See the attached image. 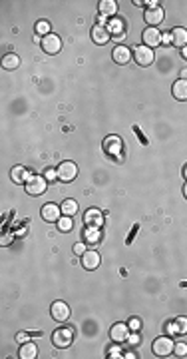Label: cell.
Here are the masks:
<instances>
[{
    "instance_id": "obj_37",
    "label": "cell",
    "mask_w": 187,
    "mask_h": 359,
    "mask_svg": "<svg viewBox=\"0 0 187 359\" xmlns=\"http://www.w3.org/2000/svg\"><path fill=\"white\" fill-rule=\"evenodd\" d=\"M161 42L163 44H171V32H163L161 34Z\"/></svg>"
},
{
    "instance_id": "obj_35",
    "label": "cell",
    "mask_w": 187,
    "mask_h": 359,
    "mask_svg": "<svg viewBox=\"0 0 187 359\" xmlns=\"http://www.w3.org/2000/svg\"><path fill=\"white\" fill-rule=\"evenodd\" d=\"M28 339H30V335L24 333V331H20V333L16 335V341H18V343H28Z\"/></svg>"
},
{
    "instance_id": "obj_14",
    "label": "cell",
    "mask_w": 187,
    "mask_h": 359,
    "mask_svg": "<svg viewBox=\"0 0 187 359\" xmlns=\"http://www.w3.org/2000/svg\"><path fill=\"white\" fill-rule=\"evenodd\" d=\"M142 38H144V46H148V48H152V50H154L157 44H161V32H159L157 28H152V26L144 30V36H142Z\"/></svg>"
},
{
    "instance_id": "obj_31",
    "label": "cell",
    "mask_w": 187,
    "mask_h": 359,
    "mask_svg": "<svg viewBox=\"0 0 187 359\" xmlns=\"http://www.w3.org/2000/svg\"><path fill=\"white\" fill-rule=\"evenodd\" d=\"M44 178L48 180V182H56V180H58V172H56V170H52V168H48V170L44 172Z\"/></svg>"
},
{
    "instance_id": "obj_7",
    "label": "cell",
    "mask_w": 187,
    "mask_h": 359,
    "mask_svg": "<svg viewBox=\"0 0 187 359\" xmlns=\"http://www.w3.org/2000/svg\"><path fill=\"white\" fill-rule=\"evenodd\" d=\"M163 16H165V12H163L161 6H148L146 12H144V20H146L152 28H157V24L163 22Z\"/></svg>"
},
{
    "instance_id": "obj_24",
    "label": "cell",
    "mask_w": 187,
    "mask_h": 359,
    "mask_svg": "<svg viewBox=\"0 0 187 359\" xmlns=\"http://www.w3.org/2000/svg\"><path fill=\"white\" fill-rule=\"evenodd\" d=\"M100 239H102L100 228H86V232H84V241L86 243H98Z\"/></svg>"
},
{
    "instance_id": "obj_34",
    "label": "cell",
    "mask_w": 187,
    "mask_h": 359,
    "mask_svg": "<svg viewBox=\"0 0 187 359\" xmlns=\"http://www.w3.org/2000/svg\"><path fill=\"white\" fill-rule=\"evenodd\" d=\"M125 343H127L129 347H137L139 343H142V339H139V335H135V333H133V335H129V337L125 339Z\"/></svg>"
},
{
    "instance_id": "obj_15",
    "label": "cell",
    "mask_w": 187,
    "mask_h": 359,
    "mask_svg": "<svg viewBox=\"0 0 187 359\" xmlns=\"http://www.w3.org/2000/svg\"><path fill=\"white\" fill-rule=\"evenodd\" d=\"M112 58H114V62H116V64L124 66V64H127V62L131 60V50L120 44V46H116V48H114V52H112Z\"/></svg>"
},
{
    "instance_id": "obj_36",
    "label": "cell",
    "mask_w": 187,
    "mask_h": 359,
    "mask_svg": "<svg viewBox=\"0 0 187 359\" xmlns=\"http://www.w3.org/2000/svg\"><path fill=\"white\" fill-rule=\"evenodd\" d=\"M108 353H110V357H112V359H118V357H122V351H120L118 347H112Z\"/></svg>"
},
{
    "instance_id": "obj_6",
    "label": "cell",
    "mask_w": 187,
    "mask_h": 359,
    "mask_svg": "<svg viewBox=\"0 0 187 359\" xmlns=\"http://www.w3.org/2000/svg\"><path fill=\"white\" fill-rule=\"evenodd\" d=\"M173 341H171V337H157L156 341H154V345H152V351L157 355V357H167V355H171V351H173Z\"/></svg>"
},
{
    "instance_id": "obj_21",
    "label": "cell",
    "mask_w": 187,
    "mask_h": 359,
    "mask_svg": "<svg viewBox=\"0 0 187 359\" xmlns=\"http://www.w3.org/2000/svg\"><path fill=\"white\" fill-rule=\"evenodd\" d=\"M36 355H38V347H36V343H32V341L22 343L20 353H18V357H20V359H34Z\"/></svg>"
},
{
    "instance_id": "obj_5",
    "label": "cell",
    "mask_w": 187,
    "mask_h": 359,
    "mask_svg": "<svg viewBox=\"0 0 187 359\" xmlns=\"http://www.w3.org/2000/svg\"><path fill=\"white\" fill-rule=\"evenodd\" d=\"M56 172H58V180H60V182H72V180H76V176H78V166H76L74 162L68 160V162L58 164Z\"/></svg>"
},
{
    "instance_id": "obj_9",
    "label": "cell",
    "mask_w": 187,
    "mask_h": 359,
    "mask_svg": "<svg viewBox=\"0 0 187 359\" xmlns=\"http://www.w3.org/2000/svg\"><path fill=\"white\" fill-rule=\"evenodd\" d=\"M40 214H42L44 222H48V224H56L62 218V210L56 206V203H46V206L40 210Z\"/></svg>"
},
{
    "instance_id": "obj_13",
    "label": "cell",
    "mask_w": 187,
    "mask_h": 359,
    "mask_svg": "<svg viewBox=\"0 0 187 359\" xmlns=\"http://www.w3.org/2000/svg\"><path fill=\"white\" fill-rule=\"evenodd\" d=\"M100 262H102L100 253H98V251H94V249H88V251L82 255V266H84V270H88V272L96 270V268L100 266Z\"/></svg>"
},
{
    "instance_id": "obj_10",
    "label": "cell",
    "mask_w": 187,
    "mask_h": 359,
    "mask_svg": "<svg viewBox=\"0 0 187 359\" xmlns=\"http://www.w3.org/2000/svg\"><path fill=\"white\" fill-rule=\"evenodd\" d=\"M92 40L96 42L98 46H104V44H108V40L112 38V34H110V30H108V26H102V24H96V26H92Z\"/></svg>"
},
{
    "instance_id": "obj_29",
    "label": "cell",
    "mask_w": 187,
    "mask_h": 359,
    "mask_svg": "<svg viewBox=\"0 0 187 359\" xmlns=\"http://www.w3.org/2000/svg\"><path fill=\"white\" fill-rule=\"evenodd\" d=\"M127 327H129V331H139V327H142V319H139V318H131L127 321Z\"/></svg>"
},
{
    "instance_id": "obj_39",
    "label": "cell",
    "mask_w": 187,
    "mask_h": 359,
    "mask_svg": "<svg viewBox=\"0 0 187 359\" xmlns=\"http://www.w3.org/2000/svg\"><path fill=\"white\" fill-rule=\"evenodd\" d=\"M181 80H187V68L181 70Z\"/></svg>"
},
{
    "instance_id": "obj_38",
    "label": "cell",
    "mask_w": 187,
    "mask_h": 359,
    "mask_svg": "<svg viewBox=\"0 0 187 359\" xmlns=\"http://www.w3.org/2000/svg\"><path fill=\"white\" fill-rule=\"evenodd\" d=\"M181 56L187 60V46H183V48H181Z\"/></svg>"
},
{
    "instance_id": "obj_2",
    "label": "cell",
    "mask_w": 187,
    "mask_h": 359,
    "mask_svg": "<svg viewBox=\"0 0 187 359\" xmlns=\"http://www.w3.org/2000/svg\"><path fill=\"white\" fill-rule=\"evenodd\" d=\"M24 188H26V194L28 196H42L44 192H46V188H48V180H46L44 176H30V180L24 184Z\"/></svg>"
},
{
    "instance_id": "obj_26",
    "label": "cell",
    "mask_w": 187,
    "mask_h": 359,
    "mask_svg": "<svg viewBox=\"0 0 187 359\" xmlns=\"http://www.w3.org/2000/svg\"><path fill=\"white\" fill-rule=\"evenodd\" d=\"M18 66H20V58H18L16 54L10 52V54H6V56L2 58V68H4V70H16Z\"/></svg>"
},
{
    "instance_id": "obj_11",
    "label": "cell",
    "mask_w": 187,
    "mask_h": 359,
    "mask_svg": "<svg viewBox=\"0 0 187 359\" xmlns=\"http://www.w3.org/2000/svg\"><path fill=\"white\" fill-rule=\"evenodd\" d=\"M84 224H86V228H102V224H104L102 212L96 210V208H90V210L84 214Z\"/></svg>"
},
{
    "instance_id": "obj_8",
    "label": "cell",
    "mask_w": 187,
    "mask_h": 359,
    "mask_svg": "<svg viewBox=\"0 0 187 359\" xmlns=\"http://www.w3.org/2000/svg\"><path fill=\"white\" fill-rule=\"evenodd\" d=\"M50 316H52V319H56V321H60V323L68 321V318H70V307H68V303H64V301H54L52 307H50Z\"/></svg>"
},
{
    "instance_id": "obj_3",
    "label": "cell",
    "mask_w": 187,
    "mask_h": 359,
    "mask_svg": "<svg viewBox=\"0 0 187 359\" xmlns=\"http://www.w3.org/2000/svg\"><path fill=\"white\" fill-rule=\"evenodd\" d=\"M72 339H74V329H72V327H60V329H56L54 335H52L54 345L60 347V349L70 347V345H72Z\"/></svg>"
},
{
    "instance_id": "obj_33",
    "label": "cell",
    "mask_w": 187,
    "mask_h": 359,
    "mask_svg": "<svg viewBox=\"0 0 187 359\" xmlns=\"http://www.w3.org/2000/svg\"><path fill=\"white\" fill-rule=\"evenodd\" d=\"M12 238H14L12 232H4L2 238H0V243H2V245H10V243H12Z\"/></svg>"
},
{
    "instance_id": "obj_19",
    "label": "cell",
    "mask_w": 187,
    "mask_h": 359,
    "mask_svg": "<svg viewBox=\"0 0 187 359\" xmlns=\"http://www.w3.org/2000/svg\"><path fill=\"white\" fill-rule=\"evenodd\" d=\"M171 94H173V98H175V100L185 102V100H187V80H181V78H179L177 82H173Z\"/></svg>"
},
{
    "instance_id": "obj_22",
    "label": "cell",
    "mask_w": 187,
    "mask_h": 359,
    "mask_svg": "<svg viewBox=\"0 0 187 359\" xmlns=\"http://www.w3.org/2000/svg\"><path fill=\"white\" fill-rule=\"evenodd\" d=\"M108 30H110L112 38H122V34H124V20L122 18H112L108 22Z\"/></svg>"
},
{
    "instance_id": "obj_23",
    "label": "cell",
    "mask_w": 187,
    "mask_h": 359,
    "mask_svg": "<svg viewBox=\"0 0 187 359\" xmlns=\"http://www.w3.org/2000/svg\"><path fill=\"white\" fill-rule=\"evenodd\" d=\"M116 12H118V4L114 2V0H102L100 2V14L102 16L108 18V16H114Z\"/></svg>"
},
{
    "instance_id": "obj_18",
    "label": "cell",
    "mask_w": 187,
    "mask_h": 359,
    "mask_svg": "<svg viewBox=\"0 0 187 359\" xmlns=\"http://www.w3.org/2000/svg\"><path fill=\"white\" fill-rule=\"evenodd\" d=\"M171 44H173V46H179V48L187 46V30L181 28V26L173 28V30H171Z\"/></svg>"
},
{
    "instance_id": "obj_41",
    "label": "cell",
    "mask_w": 187,
    "mask_h": 359,
    "mask_svg": "<svg viewBox=\"0 0 187 359\" xmlns=\"http://www.w3.org/2000/svg\"><path fill=\"white\" fill-rule=\"evenodd\" d=\"M183 176H185V180H187V166L183 168Z\"/></svg>"
},
{
    "instance_id": "obj_12",
    "label": "cell",
    "mask_w": 187,
    "mask_h": 359,
    "mask_svg": "<svg viewBox=\"0 0 187 359\" xmlns=\"http://www.w3.org/2000/svg\"><path fill=\"white\" fill-rule=\"evenodd\" d=\"M110 337L114 339V343H125V339L129 337L127 323H114L110 329Z\"/></svg>"
},
{
    "instance_id": "obj_27",
    "label": "cell",
    "mask_w": 187,
    "mask_h": 359,
    "mask_svg": "<svg viewBox=\"0 0 187 359\" xmlns=\"http://www.w3.org/2000/svg\"><path fill=\"white\" fill-rule=\"evenodd\" d=\"M34 30H36V34L42 36V38L48 36V34H52V32H50V22H48V20H38L36 26H34Z\"/></svg>"
},
{
    "instance_id": "obj_17",
    "label": "cell",
    "mask_w": 187,
    "mask_h": 359,
    "mask_svg": "<svg viewBox=\"0 0 187 359\" xmlns=\"http://www.w3.org/2000/svg\"><path fill=\"white\" fill-rule=\"evenodd\" d=\"M165 329L171 335H183V333H187V318H177L175 321H169L165 325Z\"/></svg>"
},
{
    "instance_id": "obj_20",
    "label": "cell",
    "mask_w": 187,
    "mask_h": 359,
    "mask_svg": "<svg viewBox=\"0 0 187 359\" xmlns=\"http://www.w3.org/2000/svg\"><path fill=\"white\" fill-rule=\"evenodd\" d=\"M104 148H106V152L110 154V156H118L120 150H122V140L116 138V136H110V138L104 140Z\"/></svg>"
},
{
    "instance_id": "obj_40",
    "label": "cell",
    "mask_w": 187,
    "mask_h": 359,
    "mask_svg": "<svg viewBox=\"0 0 187 359\" xmlns=\"http://www.w3.org/2000/svg\"><path fill=\"white\" fill-rule=\"evenodd\" d=\"M183 196L187 198V182H185V186H183Z\"/></svg>"
},
{
    "instance_id": "obj_28",
    "label": "cell",
    "mask_w": 187,
    "mask_h": 359,
    "mask_svg": "<svg viewBox=\"0 0 187 359\" xmlns=\"http://www.w3.org/2000/svg\"><path fill=\"white\" fill-rule=\"evenodd\" d=\"M58 228H60V232H70V230L74 228L72 218H70V216H62V218L58 220Z\"/></svg>"
},
{
    "instance_id": "obj_4",
    "label": "cell",
    "mask_w": 187,
    "mask_h": 359,
    "mask_svg": "<svg viewBox=\"0 0 187 359\" xmlns=\"http://www.w3.org/2000/svg\"><path fill=\"white\" fill-rule=\"evenodd\" d=\"M40 46H42V50H44L46 54L54 56V54H58V52H60V48H62V40H60V36H56V34H48V36H44V38H42Z\"/></svg>"
},
{
    "instance_id": "obj_25",
    "label": "cell",
    "mask_w": 187,
    "mask_h": 359,
    "mask_svg": "<svg viewBox=\"0 0 187 359\" xmlns=\"http://www.w3.org/2000/svg\"><path fill=\"white\" fill-rule=\"evenodd\" d=\"M60 210H62V216H70L72 218L78 212V203H76V199H64Z\"/></svg>"
},
{
    "instance_id": "obj_1",
    "label": "cell",
    "mask_w": 187,
    "mask_h": 359,
    "mask_svg": "<svg viewBox=\"0 0 187 359\" xmlns=\"http://www.w3.org/2000/svg\"><path fill=\"white\" fill-rule=\"evenodd\" d=\"M131 52H133V60L137 66H152L156 60V52L148 46H135Z\"/></svg>"
},
{
    "instance_id": "obj_32",
    "label": "cell",
    "mask_w": 187,
    "mask_h": 359,
    "mask_svg": "<svg viewBox=\"0 0 187 359\" xmlns=\"http://www.w3.org/2000/svg\"><path fill=\"white\" fill-rule=\"evenodd\" d=\"M88 249H86V241H78V243H74V253L76 255H84Z\"/></svg>"
},
{
    "instance_id": "obj_16",
    "label": "cell",
    "mask_w": 187,
    "mask_h": 359,
    "mask_svg": "<svg viewBox=\"0 0 187 359\" xmlns=\"http://www.w3.org/2000/svg\"><path fill=\"white\" fill-rule=\"evenodd\" d=\"M30 176H32V172L26 166H14L10 170V178H12L14 184H26L30 180Z\"/></svg>"
},
{
    "instance_id": "obj_30",
    "label": "cell",
    "mask_w": 187,
    "mask_h": 359,
    "mask_svg": "<svg viewBox=\"0 0 187 359\" xmlns=\"http://www.w3.org/2000/svg\"><path fill=\"white\" fill-rule=\"evenodd\" d=\"M173 353H175L177 357L187 355V345H185V343H175V345H173Z\"/></svg>"
}]
</instances>
